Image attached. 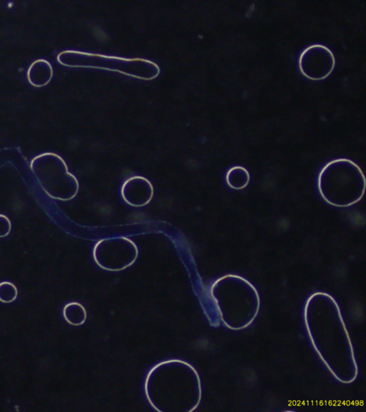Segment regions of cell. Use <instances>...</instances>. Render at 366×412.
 <instances>
[{
  "label": "cell",
  "instance_id": "obj_11",
  "mask_svg": "<svg viewBox=\"0 0 366 412\" xmlns=\"http://www.w3.org/2000/svg\"><path fill=\"white\" fill-rule=\"evenodd\" d=\"M228 185L236 190L245 188L250 182L249 171L242 166H235L231 168L226 176Z\"/></svg>",
  "mask_w": 366,
  "mask_h": 412
},
{
  "label": "cell",
  "instance_id": "obj_10",
  "mask_svg": "<svg viewBox=\"0 0 366 412\" xmlns=\"http://www.w3.org/2000/svg\"><path fill=\"white\" fill-rule=\"evenodd\" d=\"M54 77V69L46 60L40 59L31 64L27 71L29 82L36 88L48 84Z\"/></svg>",
  "mask_w": 366,
  "mask_h": 412
},
{
  "label": "cell",
  "instance_id": "obj_13",
  "mask_svg": "<svg viewBox=\"0 0 366 412\" xmlns=\"http://www.w3.org/2000/svg\"><path fill=\"white\" fill-rule=\"evenodd\" d=\"M17 296H19V290L12 283L9 282L0 283V301L10 304L16 300Z\"/></svg>",
  "mask_w": 366,
  "mask_h": 412
},
{
  "label": "cell",
  "instance_id": "obj_7",
  "mask_svg": "<svg viewBox=\"0 0 366 412\" xmlns=\"http://www.w3.org/2000/svg\"><path fill=\"white\" fill-rule=\"evenodd\" d=\"M94 260L102 269L118 271L132 266L137 259L138 249L130 239L112 237L100 240L93 251Z\"/></svg>",
  "mask_w": 366,
  "mask_h": 412
},
{
  "label": "cell",
  "instance_id": "obj_4",
  "mask_svg": "<svg viewBox=\"0 0 366 412\" xmlns=\"http://www.w3.org/2000/svg\"><path fill=\"white\" fill-rule=\"evenodd\" d=\"M319 189L323 198L336 207H348L361 200L365 189V176L350 159L329 162L321 171Z\"/></svg>",
  "mask_w": 366,
  "mask_h": 412
},
{
  "label": "cell",
  "instance_id": "obj_3",
  "mask_svg": "<svg viewBox=\"0 0 366 412\" xmlns=\"http://www.w3.org/2000/svg\"><path fill=\"white\" fill-rule=\"evenodd\" d=\"M211 296L220 321L231 330L248 328L258 315L260 298L258 290L238 275H226L216 280Z\"/></svg>",
  "mask_w": 366,
  "mask_h": 412
},
{
  "label": "cell",
  "instance_id": "obj_5",
  "mask_svg": "<svg viewBox=\"0 0 366 412\" xmlns=\"http://www.w3.org/2000/svg\"><path fill=\"white\" fill-rule=\"evenodd\" d=\"M58 62L68 67L98 68L119 72L126 76L151 80L160 74L161 71L146 70H159V66L150 60L133 58L111 57L91 54L75 50H65L58 56Z\"/></svg>",
  "mask_w": 366,
  "mask_h": 412
},
{
  "label": "cell",
  "instance_id": "obj_9",
  "mask_svg": "<svg viewBox=\"0 0 366 412\" xmlns=\"http://www.w3.org/2000/svg\"><path fill=\"white\" fill-rule=\"evenodd\" d=\"M121 194L124 201L133 207H143L152 199L154 188L146 178L134 176L124 183Z\"/></svg>",
  "mask_w": 366,
  "mask_h": 412
},
{
  "label": "cell",
  "instance_id": "obj_6",
  "mask_svg": "<svg viewBox=\"0 0 366 412\" xmlns=\"http://www.w3.org/2000/svg\"><path fill=\"white\" fill-rule=\"evenodd\" d=\"M32 174L43 190L52 198L67 201L73 199L79 192L77 178L69 173L65 161L54 152H45L30 163Z\"/></svg>",
  "mask_w": 366,
  "mask_h": 412
},
{
  "label": "cell",
  "instance_id": "obj_8",
  "mask_svg": "<svg viewBox=\"0 0 366 412\" xmlns=\"http://www.w3.org/2000/svg\"><path fill=\"white\" fill-rule=\"evenodd\" d=\"M336 58L333 52L323 45H312L303 51L299 58L301 73L311 80H322L333 73Z\"/></svg>",
  "mask_w": 366,
  "mask_h": 412
},
{
  "label": "cell",
  "instance_id": "obj_14",
  "mask_svg": "<svg viewBox=\"0 0 366 412\" xmlns=\"http://www.w3.org/2000/svg\"><path fill=\"white\" fill-rule=\"evenodd\" d=\"M12 229L10 220L5 215L0 214V238L8 236Z\"/></svg>",
  "mask_w": 366,
  "mask_h": 412
},
{
  "label": "cell",
  "instance_id": "obj_2",
  "mask_svg": "<svg viewBox=\"0 0 366 412\" xmlns=\"http://www.w3.org/2000/svg\"><path fill=\"white\" fill-rule=\"evenodd\" d=\"M146 393L157 411H192L201 400L200 376L193 367L183 360H166L148 374Z\"/></svg>",
  "mask_w": 366,
  "mask_h": 412
},
{
  "label": "cell",
  "instance_id": "obj_1",
  "mask_svg": "<svg viewBox=\"0 0 366 412\" xmlns=\"http://www.w3.org/2000/svg\"><path fill=\"white\" fill-rule=\"evenodd\" d=\"M304 317L311 345L330 373L342 384L355 382L358 375L355 352L335 299L325 292L312 294Z\"/></svg>",
  "mask_w": 366,
  "mask_h": 412
},
{
  "label": "cell",
  "instance_id": "obj_12",
  "mask_svg": "<svg viewBox=\"0 0 366 412\" xmlns=\"http://www.w3.org/2000/svg\"><path fill=\"white\" fill-rule=\"evenodd\" d=\"M63 316L67 323L73 325H82L87 319L84 307L77 302L67 304L63 308Z\"/></svg>",
  "mask_w": 366,
  "mask_h": 412
}]
</instances>
